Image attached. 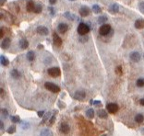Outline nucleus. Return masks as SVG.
<instances>
[{
    "mask_svg": "<svg viewBox=\"0 0 144 136\" xmlns=\"http://www.w3.org/2000/svg\"><path fill=\"white\" fill-rule=\"evenodd\" d=\"M44 88L47 90L53 92V93H58L59 91H60V88H59L58 86L55 85V84H53L51 82H46L45 84H44Z\"/></svg>",
    "mask_w": 144,
    "mask_h": 136,
    "instance_id": "obj_2",
    "label": "nucleus"
},
{
    "mask_svg": "<svg viewBox=\"0 0 144 136\" xmlns=\"http://www.w3.org/2000/svg\"><path fill=\"white\" fill-rule=\"evenodd\" d=\"M109 11L113 14H116L119 11V6L117 4H112L110 6H109Z\"/></svg>",
    "mask_w": 144,
    "mask_h": 136,
    "instance_id": "obj_18",
    "label": "nucleus"
},
{
    "mask_svg": "<svg viewBox=\"0 0 144 136\" xmlns=\"http://www.w3.org/2000/svg\"><path fill=\"white\" fill-rule=\"evenodd\" d=\"M0 62H1V64H2L3 66H7L9 64L8 59L6 57H5L4 55H1V56H0Z\"/></svg>",
    "mask_w": 144,
    "mask_h": 136,
    "instance_id": "obj_20",
    "label": "nucleus"
},
{
    "mask_svg": "<svg viewBox=\"0 0 144 136\" xmlns=\"http://www.w3.org/2000/svg\"><path fill=\"white\" fill-rule=\"evenodd\" d=\"M140 104H141V106L144 107V98H141V99L140 100Z\"/></svg>",
    "mask_w": 144,
    "mask_h": 136,
    "instance_id": "obj_44",
    "label": "nucleus"
},
{
    "mask_svg": "<svg viewBox=\"0 0 144 136\" xmlns=\"http://www.w3.org/2000/svg\"><path fill=\"white\" fill-rule=\"evenodd\" d=\"M56 1H57V0H49V3L51 4V5H55V4L56 3Z\"/></svg>",
    "mask_w": 144,
    "mask_h": 136,
    "instance_id": "obj_43",
    "label": "nucleus"
},
{
    "mask_svg": "<svg viewBox=\"0 0 144 136\" xmlns=\"http://www.w3.org/2000/svg\"><path fill=\"white\" fill-rule=\"evenodd\" d=\"M102 136H107V135H105V134H104V135H102Z\"/></svg>",
    "mask_w": 144,
    "mask_h": 136,
    "instance_id": "obj_49",
    "label": "nucleus"
},
{
    "mask_svg": "<svg viewBox=\"0 0 144 136\" xmlns=\"http://www.w3.org/2000/svg\"><path fill=\"white\" fill-rule=\"evenodd\" d=\"M0 125H1V126H0L1 130H3V129H4V123H3V121H0Z\"/></svg>",
    "mask_w": 144,
    "mask_h": 136,
    "instance_id": "obj_46",
    "label": "nucleus"
},
{
    "mask_svg": "<svg viewBox=\"0 0 144 136\" xmlns=\"http://www.w3.org/2000/svg\"><path fill=\"white\" fill-rule=\"evenodd\" d=\"M135 121L138 123H142L144 121V116L142 114H137L135 116Z\"/></svg>",
    "mask_w": 144,
    "mask_h": 136,
    "instance_id": "obj_25",
    "label": "nucleus"
},
{
    "mask_svg": "<svg viewBox=\"0 0 144 136\" xmlns=\"http://www.w3.org/2000/svg\"><path fill=\"white\" fill-rule=\"evenodd\" d=\"M78 30V33L80 34V35H81V36H83V35H86V34L90 31V27L86 24V23L81 22V23L79 24V26H78V30Z\"/></svg>",
    "mask_w": 144,
    "mask_h": 136,
    "instance_id": "obj_1",
    "label": "nucleus"
},
{
    "mask_svg": "<svg viewBox=\"0 0 144 136\" xmlns=\"http://www.w3.org/2000/svg\"><path fill=\"white\" fill-rule=\"evenodd\" d=\"M50 116H51V112H48V113H47V114H46L45 116L43 117V121H42V122H41V123H44V122H45V121H47L48 119H49V117H50Z\"/></svg>",
    "mask_w": 144,
    "mask_h": 136,
    "instance_id": "obj_33",
    "label": "nucleus"
},
{
    "mask_svg": "<svg viewBox=\"0 0 144 136\" xmlns=\"http://www.w3.org/2000/svg\"><path fill=\"white\" fill-rule=\"evenodd\" d=\"M59 131L61 132L62 133H69V131H70V127H69V125L68 123H66V122H62L60 124V127H59Z\"/></svg>",
    "mask_w": 144,
    "mask_h": 136,
    "instance_id": "obj_11",
    "label": "nucleus"
},
{
    "mask_svg": "<svg viewBox=\"0 0 144 136\" xmlns=\"http://www.w3.org/2000/svg\"><path fill=\"white\" fill-rule=\"evenodd\" d=\"M0 92H1V98H3V97H4V90H3V88H1V89H0Z\"/></svg>",
    "mask_w": 144,
    "mask_h": 136,
    "instance_id": "obj_45",
    "label": "nucleus"
},
{
    "mask_svg": "<svg viewBox=\"0 0 144 136\" xmlns=\"http://www.w3.org/2000/svg\"><path fill=\"white\" fill-rule=\"evenodd\" d=\"M36 30H37V33L42 35V36H46V35L49 34L48 29L46 27H44V26H39V27H37Z\"/></svg>",
    "mask_w": 144,
    "mask_h": 136,
    "instance_id": "obj_7",
    "label": "nucleus"
},
{
    "mask_svg": "<svg viewBox=\"0 0 144 136\" xmlns=\"http://www.w3.org/2000/svg\"><path fill=\"white\" fill-rule=\"evenodd\" d=\"M15 131H16V126L15 125H12V126H10V127L7 129V133H9V134H12V133H15Z\"/></svg>",
    "mask_w": 144,
    "mask_h": 136,
    "instance_id": "obj_32",
    "label": "nucleus"
},
{
    "mask_svg": "<svg viewBox=\"0 0 144 136\" xmlns=\"http://www.w3.org/2000/svg\"><path fill=\"white\" fill-rule=\"evenodd\" d=\"M2 115L4 117H7L8 116V111L6 109H2Z\"/></svg>",
    "mask_w": 144,
    "mask_h": 136,
    "instance_id": "obj_36",
    "label": "nucleus"
},
{
    "mask_svg": "<svg viewBox=\"0 0 144 136\" xmlns=\"http://www.w3.org/2000/svg\"><path fill=\"white\" fill-rule=\"evenodd\" d=\"M48 9H49V12H50V14L52 16H54L55 15V10H54V7H51V6H49L48 7Z\"/></svg>",
    "mask_w": 144,
    "mask_h": 136,
    "instance_id": "obj_38",
    "label": "nucleus"
},
{
    "mask_svg": "<svg viewBox=\"0 0 144 136\" xmlns=\"http://www.w3.org/2000/svg\"><path fill=\"white\" fill-rule=\"evenodd\" d=\"M40 136H54V135H53V133L49 129H43L41 132Z\"/></svg>",
    "mask_w": 144,
    "mask_h": 136,
    "instance_id": "obj_22",
    "label": "nucleus"
},
{
    "mask_svg": "<svg viewBox=\"0 0 144 136\" xmlns=\"http://www.w3.org/2000/svg\"><path fill=\"white\" fill-rule=\"evenodd\" d=\"M134 25H135L136 29H138V30L143 29L144 28V19H142V18H139V19H137V20L135 21Z\"/></svg>",
    "mask_w": 144,
    "mask_h": 136,
    "instance_id": "obj_16",
    "label": "nucleus"
},
{
    "mask_svg": "<svg viewBox=\"0 0 144 136\" xmlns=\"http://www.w3.org/2000/svg\"><path fill=\"white\" fill-rule=\"evenodd\" d=\"M10 43H11V41H10L9 38H5L2 41V43H1V48L3 49V50L8 49V47L10 46Z\"/></svg>",
    "mask_w": 144,
    "mask_h": 136,
    "instance_id": "obj_14",
    "label": "nucleus"
},
{
    "mask_svg": "<svg viewBox=\"0 0 144 136\" xmlns=\"http://www.w3.org/2000/svg\"><path fill=\"white\" fill-rule=\"evenodd\" d=\"M92 11H93L94 14H100V13L102 12V8L100 7L99 5H93L92 7Z\"/></svg>",
    "mask_w": 144,
    "mask_h": 136,
    "instance_id": "obj_24",
    "label": "nucleus"
},
{
    "mask_svg": "<svg viewBox=\"0 0 144 136\" xmlns=\"http://www.w3.org/2000/svg\"><path fill=\"white\" fill-rule=\"evenodd\" d=\"M42 9H43V7H42V6H41L40 4H37V5H35V8H34V13H36V14H40L41 12H42Z\"/></svg>",
    "mask_w": 144,
    "mask_h": 136,
    "instance_id": "obj_28",
    "label": "nucleus"
},
{
    "mask_svg": "<svg viewBox=\"0 0 144 136\" xmlns=\"http://www.w3.org/2000/svg\"><path fill=\"white\" fill-rule=\"evenodd\" d=\"M141 133H142V134L144 135V128L142 129V130H141Z\"/></svg>",
    "mask_w": 144,
    "mask_h": 136,
    "instance_id": "obj_48",
    "label": "nucleus"
},
{
    "mask_svg": "<svg viewBox=\"0 0 144 136\" xmlns=\"http://www.w3.org/2000/svg\"><path fill=\"white\" fill-rule=\"evenodd\" d=\"M1 18L2 19H5L6 22H9L10 24H13V16L11 15V14H9V13L6 12V16H4L3 14H1Z\"/></svg>",
    "mask_w": 144,
    "mask_h": 136,
    "instance_id": "obj_15",
    "label": "nucleus"
},
{
    "mask_svg": "<svg viewBox=\"0 0 144 136\" xmlns=\"http://www.w3.org/2000/svg\"><path fill=\"white\" fill-rule=\"evenodd\" d=\"M136 85L139 88H143L144 87V78H139L136 82Z\"/></svg>",
    "mask_w": 144,
    "mask_h": 136,
    "instance_id": "obj_29",
    "label": "nucleus"
},
{
    "mask_svg": "<svg viewBox=\"0 0 144 136\" xmlns=\"http://www.w3.org/2000/svg\"><path fill=\"white\" fill-rule=\"evenodd\" d=\"M129 57H130V60L132 62H135V63H138V62L141 61V54L138 51H132L130 55H129Z\"/></svg>",
    "mask_w": 144,
    "mask_h": 136,
    "instance_id": "obj_9",
    "label": "nucleus"
},
{
    "mask_svg": "<svg viewBox=\"0 0 144 136\" xmlns=\"http://www.w3.org/2000/svg\"><path fill=\"white\" fill-rule=\"evenodd\" d=\"M10 75H11V76H12L14 79H18L19 77H20V74H19V72H18L17 69L11 70V72H10Z\"/></svg>",
    "mask_w": 144,
    "mask_h": 136,
    "instance_id": "obj_21",
    "label": "nucleus"
},
{
    "mask_svg": "<svg viewBox=\"0 0 144 136\" xmlns=\"http://www.w3.org/2000/svg\"><path fill=\"white\" fill-rule=\"evenodd\" d=\"M69 1H75V0H69Z\"/></svg>",
    "mask_w": 144,
    "mask_h": 136,
    "instance_id": "obj_50",
    "label": "nucleus"
},
{
    "mask_svg": "<svg viewBox=\"0 0 144 136\" xmlns=\"http://www.w3.org/2000/svg\"><path fill=\"white\" fill-rule=\"evenodd\" d=\"M87 41H88V37H86L85 35H83V37H81L80 39V42H81V43H85Z\"/></svg>",
    "mask_w": 144,
    "mask_h": 136,
    "instance_id": "obj_37",
    "label": "nucleus"
},
{
    "mask_svg": "<svg viewBox=\"0 0 144 136\" xmlns=\"http://www.w3.org/2000/svg\"><path fill=\"white\" fill-rule=\"evenodd\" d=\"M139 9L141 13L144 14V2H141V3L139 4Z\"/></svg>",
    "mask_w": 144,
    "mask_h": 136,
    "instance_id": "obj_34",
    "label": "nucleus"
},
{
    "mask_svg": "<svg viewBox=\"0 0 144 136\" xmlns=\"http://www.w3.org/2000/svg\"><path fill=\"white\" fill-rule=\"evenodd\" d=\"M108 20V18L106 16H100L98 18V23H100V24L103 25V23H106V21Z\"/></svg>",
    "mask_w": 144,
    "mask_h": 136,
    "instance_id": "obj_26",
    "label": "nucleus"
},
{
    "mask_svg": "<svg viewBox=\"0 0 144 136\" xmlns=\"http://www.w3.org/2000/svg\"><path fill=\"white\" fill-rule=\"evenodd\" d=\"M79 12H80V15L81 16V17H87V16L90 15L91 9H90L87 6H80Z\"/></svg>",
    "mask_w": 144,
    "mask_h": 136,
    "instance_id": "obj_8",
    "label": "nucleus"
},
{
    "mask_svg": "<svg viewBox=\"0 0 144 136\" xmlns=\"http://www.w3.org/2000/svg\"><path fill=\"white\" fill-rule=\"evenodd\" d=\"M111 31V26L109 24H103L99 29V33L102 36H106L110 33Z\"/></svg>",
    "mask_w": 144,
    "mask_h": 136,
    "instance_id": "obj_3",
    "label": "nucleus"
},
{
    "mask_svg": "<svg viewBox=\"0 0 144 136\" xmlns=\"http://www.w3.org/2000/svg\"><path fill=\"white\" fill-rule=\"evenodd\" d=\"M106 109H107L108 112L114 114V113H116V112L119 109V107H118V105L116 104V103H109V104L106 105Z\"/></svg>",
    "mask_w": 144,
    "mask_h": 136,
    "instance_id": "obj_5",
    "label": "nucleus"
},
{
    "mask_svg": "<svg viewBox=\"0 0 144 136\" xmlns=\"http://www.w3.org/2000/svg\"><path fill=\"white\" fill-rule=\"evenodd\" d=\"M11 121H12L13 123H19L20 122V119L18 116H13L11 117Z\"/></svg>",
    "mask_w": 144,
    "mask_h": 136,
    "instance_id": "obj_31",
    "label": "nucleus"
},
{
    "mask_svg": "<svg viewBox=\"0 0 144 136\" xmlns=\"http://www.w3.org/2000/svg\"><path fill=\"white\" fill-rule=\"evenodd\" d=\"M93 105L96 107H98L101 105V101L100 100H95V101H93Z\"/></svg>",
    "mask_w": 144,
    "mask_h": 136,
    "instance_id": "obj_39",
    "label": "nucleus"
},
{
    "mask_svg": "<svg viewBox=\"0 0 144 136\" xmlns=\"http://www.w3.org/2000/svg\"><path fill=\"white\" fill-rule=\"evenodd\" d=\"M116 72H117V74H118V75H122L123 74L122 66H121V65H118V66L117 67V69H116Z\"/></svg>",
    "mask_w": 144,
    "mask_h": 136,
    "instance_id": "obj_35",
    "label": "nucleus"
},
{
    "mask_svg": "<svg viewBox=\"0 0 144 136\" xmlns=\"http://www.w3.org/2000/svg\"><path fill=\"white\" fill-rule=\"evenodd\" d=\"M85 97H86V93H85V91H83V90H79V91H76L75 92V94H74V98L77 100H84L85 99Z\"/></svg>",
    "mask_w": 144,
    "mask_h": 136,
    "instance_id": "obj_6",
    "label": "nucleus"
},
{
    "mask_svg": "<svg viewBox=\"0 0 144 136\" xmlns=\"http://www.w3.org/2000/svg\"><path fill=\"white\" fill-rule=\"evenodd\" d=\"M86 115H87L88 118L93 119V117H94V110L92 109H89L87 111H86Z\"/></svg>",
    "mask_w": 144,
    "mask_h": 136,
    "instance_id": "obj_27",
    "label": "nucleus"
},
{
    "mask_svg": "<svg viewBox=\"0 0 144 136\" xmlns=\"http://www.w3.org/2000/svg\"><path fill=\"white\" fill-rule=\"evenodd\" d=\"M18 44H19V48L22 49V50H25V49H27L28 46H29V42H28L26 39H21L19 41Z\"/></svg>",
    "mask_w": 144,
    "mask_h": 136,
    "instance_id": "obj_17",
    "label": "nucleus"
},
{
    "mask_svg": "<svg viewBox=\"0 0 144 136\" xmlns=\"http://www.w3.org/2000/svg\"><path fill=\"white\" fill-rule=\"evenodd\" d=\"M26 8H27L28 12H33L34 8H35V4H34L33 0H28L27 5H26Z\"/></svg>",
    "mask_w": 144,
    "mask_h": 136,
    "instance_id": "obj_12",
    "label": "nucleus"
},
{
    "mask_svg": "<svg viewBox=\"0 0 144 136\" xmlns=\"http://www.w3.org/2000/svg\"><path fill=\"white\" fill-rule=\"evenodd\" d=\"M4 37V30H3V27H1L0 29V38H3Z\"/></svg>",
    "mask_w": 144,
    "mask_h": 136,
    "instance_id": "obj_42",
    "label": "nucleus"
},
{
    "mask_svg": "<svg viewBox=\"0 0 144 136\" xmlns=\"http://www.w3.org/2000/svg\"><path fill=\"white\" fill-rule=\"evenodd\" d=\"M55 115H53L52 117H51V119H50V124H53L54 122H55Z\"/></svg>",
    "mask_w": 144,
    "mask_h": 136,
    "instance_id": "obj_40",
    "label": "nucleus"
},
{
    "mask_svg": "<svg viewBox=\"0 0 144 136\" xmlns=\"http://www.w3.org/2000/svg\"><path fill=\"white\" fill-rule=\"evenodd\" d=\"M27 59L30 62H32V61L35 59V53H34V51H29L27 52Z\"/></svg>",
    "mask_w": 144,
    "mask_h": 136,
    "instance_id": "obj_23",
    "label": "nucleus"
},
{
    "mask_svg": "<svg viewBox=\"0 0 144 136\" xmlns=\"http://www.w3.org/2000/svg\"><path fill=\"white\" fill-rule=\"evenodd\" d=\"M57 30L60 33H66L68 30V26L66 23H59L57 26Z\"/></svg>",
    "mask_w": 144,
    "mask_h": 136,
    "instance_id": "obj_13",
    "label": "nucleus"
},
{
    "mask_svg": "<svg viewBox=\"0 0 144 136\" xmlns=\"http://www.w3.org/2000/svg\"><path fill=\"white\" fill-rule=\"evenodd\" d=\"M65 18H67L68 19V20H70V21H72V20H74V15H72L70 12H65L64 14Z\"/></svg>",
    "mask_w": 144,
    "mask_h": 136,
    "instance_id": "obj_30",
    "label": "nucleus"
},
{
    "mask_svg": "<svg viewBox=\"0 0 144 136\" xmlns=\"http://www.w3.org/2000/svg\"><path fill=\"white\" fill-rule=\"evenodd\" d=\"M6 0H1V1H0V5H1V6H3L5 3H6Z\"/></svg>",
    "mask_w": 144,
    "mask_h": 136,
    "instance_id": "obj_47",
    "label": "nucleus"
},
{
    "mask_svg": "<svg viewBox=\"0 0 144 136\" xmlns=\"http://www.w3.org/2000/svg\"><path fill=\"white\" fill-rule=\"evenodd\" d=\"M38 116H39L40 118H42L43 116H44V110H40V111L38 112Z\"/></svg>",
    "mask_w": 144,
    "mask_h": 136,
    "instance_id": "obj_41",
    "label": "nucleus"
},
{
    "mask_svg": "<svg viewBox=\"0 0 144 136\" xmlns=\"http://www.w3.org/2000/svg\"><path fill=\"white\" fill-rule=\"evenodd\" d=\"M47 73L50 76L52 77H57L61 75V71L59 69L58 67H51L49 69L47 70Z\"/></svg>",
    "mask_w": 144,
    "mask_h": 136,
    "instance_id": "obj_4",
    "label": "nucleus"
},
{
    "mask_svg": "<svg viewBox=\"0 0 144 136\" xmlns=\"http://www.w3.org/2000/svg\"><path fill=\"white\" fill-rule=\"evenodd\" d=\"M53 43H54V44H55L56 47H61L62 40L56 33L53 34Z\"/></svg>",
    "mask_w": 144,
    "mask_h": 136,
    "instance_id": "obj_10",
    "label": "nucleus"
},
{
    "mask_svg": "<svg viewBox=\"0 0 144 136\" xmlns=\"http://www.w3.org/2000/svg\"><path fill=\"white\" fill-rule=\"evenodd\" d=\"M97 115H98L99 118H101V119H106L108 117L107 112L105 111L104 109H100V110H98Z\"/></svg>",
    "mask_w": 144,
    "mask_h": 136,
    "instance_id": "obj_19",
    "label": "nucleus"
}]
</instances>
